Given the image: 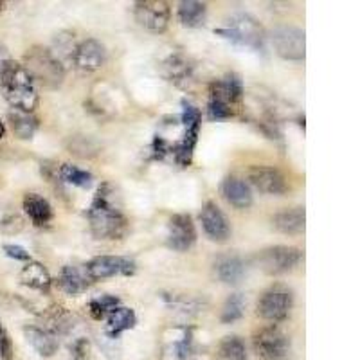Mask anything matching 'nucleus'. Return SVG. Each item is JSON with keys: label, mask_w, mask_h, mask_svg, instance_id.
Here are the masks:
<instances>
[{"label": "nucleus", "mask_w": 360, "mask_h": 360, "mask_svg": "<svg viewBox=\"0 0 360 360\" xmlns=\"http://www.w3.org/2000/svg\"><path fill=\"white\" fill-rule=\"evenodd\" d=\"M186 131L182 135V139L175 144L173 148V155L175 160L180 166H189L193 160V152H195V146H197L198 141V130H200V124H191V127H184Z\"/></svg>", "instance_id": "nucleus-28"}, {"label": "nucleus", "mask_w": 360, "mask_h": 360, "mask_svg": "<svg viewBox=\"0 0 360 360\" xmlns=\"http://www.w3.org/2000/svg\"><path fill=\"white\" fill-rule=\"evenodd\" d=\"M221 195L233 207L247 209L252 205V191L245 180L238 176H227L221 184Z\"/></svg>", "instance_id": "nucleus-16"}, {"label": "nucleus", "mask_w": 360, "mask_h": 360, "mask_svg": "<svg viewBox=\"0 0 360 360\" xmlns=\"http://www.w3.org/2000/svg\"><path fill=\"white\" fill-rule=\"evenodd\" d=\"M197 242V229L189 214H175L168 224V245L173 250L186 252Z\"/></svg>", "instance_id": "nucleus-13"}, {"label": "nucleus", "mask_w": 360, "mask_h": 360, "mask_svg": "<svg viewBox=\"0 0 360 360\" xmlns=\"http://www.w3.org/2000/svg\"><path fill=\"white\" fill-rule=\"evenodd\" d=\"M24 227V220L13 207L0 204V233L2 234H17Z\"/></svg>", "instance_id": "nucleus-33"}, {"label": "nucleus", "mask_w": 360, "mask_h": 360, "mask_svg": "<svg viewBox=\"0 0 360 360\" xmlns=\"http://www.w3.org/2000/svg\"><path fill=\"white\" fill-rule=\"evenodd\" d=\"M137 324V315L131 308L117 307L107 317V335L110 339H119L121 333L128 332Z\"/></svg>", "instance_id": "nucleus-25"}, {"label": "nucleus", "mask_w": 360, "mask_h": 360, "mask_svg": "<svg viewBox=\"0 0 360 360\" xmlns=\"http://www.w3.org/2000/svg\"><path fill=\"white\" fill-rule=\"evenodd\" d=\"M166 153H169L168 143H166L162 137H159V135H157L155 141H153V157H155V159H164V155H166Z\"/></svg>", "instance_id": "nucleus-37"}, {"label": "nucleus", "mask_w": 360, "mask_h": 360, "mask_svg": "<svg viewBox=\"0 0 360 360\" xmlns=\"http://www.w3.org/2000/svg\"><path fill=\"white\" fill-rule=\"evenodd\" d=\"M22 207H24V213L27 214L29 220L33 221V225H37V227H44L54 217L53 207L47 202V198H44L38 193H27L22 200Z\"/></svg>", "instance_id": "nucleus-20"}, {"label": "nucleus", "mask_w": 360, "mask_h": 360, "mask_svg": "<svg viewBox=\"0 0 360 360\" xmlns=\"http://www.w3.org/2000/svg\"><path fill=\"white\" fill-rule=\"evenodd\" d=\"M195 355V344H193L191 330L182 328L179 330V335L168 340L164 348V359L166 360H191Z\"/></svg>", "instance_id": "nucleus-24"}, {"label": "nucleus", "mask_w": 360, "mask_h": 360, "mask_svg": "<svg viewBox=\"0 0 360 360\" xmlns=\"http://www.w3.org/2000/svg\"><path fill=\"white\" fill-rule=\"evenodd\" d=\"M20 283L24 287L33 288V290L47 294L53 285V278H51L49 270L45 269L40 262H27L24 269L20 270Z\"/></svg>", "instance_id": "nucleus-19"}, {"label": "nucleus", "mask_w": 360, "mask_h": 360, "mask_svg": "<svg viewBox=\"0 0 360 360\" xmlns=\"http://www.w3.org/2000/svg\"><path fill=\"white\" fill-rule=\"evenodd\" d=\"M137 266L135 262L124 256H98L85 265V272L90 281L115 278V276H134Z\"/></svg>", "instance_id": "nucleus-9"}, {"label": "nucleus", "mask_w": 360, "mask_h": 360, "mask_svg": "<svg viewBox=\"0 0 360 360\" xmlns=\"http://www.w3.org/2000/svg\"><path fill=\"white\" fill-rule=\"evenodd\" d=\"M254 353L262 360H287L290 356L292 344L288 335L278 326L262 328L252 339Z\"/></svg>", "instance_id": "nucleus-5"}, {"label": "nucleus", "mask_w": 360, "mask_h": 360, "mask_svg": "<svg viewBox=\"0 0 360 360\" xmlns=\"http://www.w3.org/2000/svg\"><path fill=\"white\" fill-rule=\"evenodd\" d=\"M4 135H6V127H4V123L0 121V139H2Z\"/></svg>", "instance_id": "nucleus-39"}, {"label": "nucleus", "mask_w": 360, "mask_h": 360, "mask_svg": "<svg viewBox=\"0 0 360 360\" xmlns=\"http://www.w3.org/2000/svg\"><path fill=\"white\" fill-rule=\"evenodd\" d=\"M4 252L8 258L17 259V262H31V256H29L27 250L20 245H4Z\"/></svg>", "instance_id": "nucleus-36"}, {"label": "nucleus", "mask_w": 360, "mask_h": 360, "mask_svg": "<svg viewBox=\"0 0 360 360\" xmlns=\"http://www.w3.org/2000/svg\"><path fill=\"white\" fill-rule=\"evenodd\" d=\"M272 45L276 53L285 60L299 62L307 56V37L304 31L294 25H281L272 31Z\"/></svg>", "instance_id": "nucleus-7"}, {"label": "nucleus", "mask_w": 360, "mask_h": 360, "mask_svg": "<svg viewBox=\"0 0 360 360\" xmlns=\"http://www.w3.org/2000/svg\"><path fill=\"white\" fill-rule=\"evenodd\" d=\"M233 103H231L227 90H225L221 79L211 83L209 86V103H207V114L209 119H227L233 115Z\"/></svg>", "instance_id": "nucleus-21"}, {"label": "nucleus", "mask_w": 360, "mask_h": 360, "mask_svg": "<svg viewBox=\"0 0 360 360\" xmlns=\"http://www.w3.org/2000/svg\"><path fill=\"white\" fill-rule=\"evenodd\" d=\"M24 335L25 340L31 344V348L40 356H45V359L53 356L58 352V348H60L56 335L53 332H49V330H44V328L25 326Z\"/></svg>", "instance_id": "nucleus-18"}, {"label": "nucleus", "mask_w": 360, "mask_h": 360, "mask_svg": "<svg viewBox=\"0 0 360 360\" xmlns=\"http://www.w3.org/2000/svg\"><path fill=\"white\" fill-rule=\"evenodd\" d=\"M0 90L11 108L33 112L38 105L37 83L22 63L9 62L0 74Z\"/></svg>", "instance_id": "nucleus-2"}, {"label": "nucleus", "mask_w": 360, "mask_h": 360, "mask_svg": "<svg viewBox=\"0 0 360 360\" xmlns=\"http://www.w3.org/2000/svg\"><path fill=\"white\" fill-rule=\"evenodd\" d=\"M9 62H11V56H9L8 49H6L4 45H0V74H2V70L6 69Z\"/></svg>", "instance_id": "nucleus-38"}, {"label": "nucleus", "mask_w": 360, "mask_h": 360, "mask_svg": "<svg viewBox=\"0 0 360 360\" xmlns=\"http://www.w3.org/2000/svg\"><path fill=\"white\" fill-rule=\"evenodd\" d=\"M90 231L99 240H119L127 231V217L115 205L110 184L99 186L94 200L86 209Z\"/></svg>", "instance_id": "nucleus-1"}, {"label": "nucleus", "mask_w": 360, "mask_h": 360, "mask_svg": "<svg viewBox=\"0 0 360 360\" xmlns=\"http://www.w3.org/2000/svg\"><path fill=\"white\" fill-rule=\"evenodd\" d=\"M74 67L82 72H94L107 63V49L101 41L89 38L76 45L72 54Z\"/></svg>", "instance_id": "nucleus-11"}, {"label": "nucleus", "mask_w": 360, "mask_h": 360, "mask_svg": "<svg viewBox=\"0 0 360 360\" xmlns=\"http://www.w3.org/2000/svg\"><path fill=\"white\" fill-rule=\"evenodd\" d=\"M303 256V250L297 249V247L276 245L262 250L256 259L266 274H285L294 266H297Z\"/></svg>", "instance_id": "nucleus-8"}, {"label": "nucleus", "mask_w": 360, "mask_h": 360, "mask_svg": "<svg viewBox=\"0 0 360 360\" xmlns=\"http://www.w3.org/2000/svg\"><path fill=\"white\" fill-rule=\"evenodd\" d=\"M119 303H121V301H119V297H115V295H99V297H94L89 303V311L90 315H92V319H107L108 315L119 307Z\"/></svg>", "instance_id": "nucleus-32"}, {"label": "nucleus", "mask_w": 360, "mask_h": 360, "mask_svg": "<svg viewBox=\"0 0 360 360\" xmlns=\"http://www.w3.org/2000/svg\"><path fill=\"white\" fill-rule=\"evenodd\" d=\"M276 229L283 234H301L304 233V224H307V213L304 207L285 209L281 213L272 218Z\"/></svg>", "instance_id": "nucleus-23"}, {"label": "nucleus", "mask_w": 360, "mask_h": 360, "mask_svg": "<svg viewBox=\"0 0 360 360\" xmlns=\"http://www.w3.org/2000/svg\"><path fill=\"white\" fill-rule=\"evenodd\" d=\"M2 9H4V2H0V11H2Z\"/></svg>", "instance_id": "nucleus-40"}, {"label": "nucleus", "mask_w": 360, "mask_h": 360, "mask_svg": "<svg viewBox=\"0 0 360 360\" xmlns=\"http://www.w3.org/2000/svg\"><path fill=\"white\" fill-rule=\"evenodd\" d=\"M56 285L67 295H79L90 287V279L85 269H79L76 265H65L58 276Z\"/></svg>", "instance_id": "nucleus-17"}, {"label": "nucleus", "mask_w": 360, "mask_h": 360, "mask_svg": "<svg viewBox=\"0 0 360 360\" xmlns=\"http://www.w3.org/2000/svg\"><path fill=\"white\" fill-rule=\"evenodd\" d=\"M245 311V297L242 294H231L225 299L224 308H221L220 319L224 324H233L243 317Z\"/></svg>", "instance_id": "nucleus-31"}, {"label": "nucleus", "mask_w": 360, "mask_h": 360, "mask_svg": "<svg viewBox=\"0 0 360 360\" xmlns=\"http://www.w3.org/2000/svg\"><path fill=\"white\" fill-rule=\"evenodd\" d=\"M176 17H179L180 24L186 27H200L205 24L207 6L204 2H197V0H184L179 4Z\"/></svg>", "instance_id": "nucleus-26"}, {"label": "nucleus", "mask_w": 360, "mask_h": 360, "mask_svg": "<svg viewBox=\"0 0 360 360\" xmlns=\"http://www.w3.org/2000/svg\"><path fill=\"white\" fill-rule=\"evenodd\" d=\"M0 360H13V344L2 323H0Z\"/></svg>", "instance_id": "nucleus-35"}, {"label": "nucleus", "mask_w": 360, "mask_h": 360, "mask_svg": "<svg viewBox=\"0 0 360 360\" xmlns=\"http://www.w3.org/2000/svg\"><path fill=\"white\" fill-rule=\"evenodd\" d=\"M214 274L225 285H236L242 281L243 274H245V263L240 256L225 254L214 262Z\"/></svg>", "instance_id": "nucleus-22"}, {"label": "nucleus", "mask_w": 360, "mask_h": 360, "mask_svg": "<svg viewBox=\"0 0 360 360\" xmlns=\"http://www.w3.org/2000/svg\"><path fill=\"white\" fill-rule=\"evenodd\" d=\"M250 184L265 195H285L288 191L287 179L278 168L270 166H252L247 173Z\"/></svg>", "instance_id": "nucleus-12"}, {"label": "nucleus", "mask_w": 360, "mask_h": 360, "mask_svg": "<svg viewBox=\"0 0 360 360\" xmlns=\"http://www.w3.org/2000/svg\"><path fill=\"white\" fill-rule=\"evenodd\" d=\"M9 123H11L13 131L17 135L18 139H33V135L38 130V119L34 117L33 112H24L11 108L8 114Z\"/></svg>", "instance_id": "nucleus-27"}, {"label": "nucleus", "mask_w": 360, "mask_h": 360, "mask_svg": "<svg viewBox=\"0 0 360 360\" xmlns=\"http://www.w3.org/2000/svg\"><path fill=\"white\" fill-rule=\"evenodd\" d=\"M162 74L176 86H186L193 79V65L184 54H172L164 60Z\"/></svg>", "instance_id": "nucleus-15"}, {"label": "nucleus", "mask_w": 360, "mask_h": 360, "mask_svg": "<svg viewBox=\"0 0 360 360\" xmlns=\"http://www.w3.org/2000/svg\"><path fill=\"white\" fill-rule=\"evenodd\" d=\"M27 72L31 74V78L34 83H41L44 86H58L63 79V65L56 60L51 49H44V47H33L29 51L27 56Z\"/></svg>", "instance_id": "nucleus-4"}, {"label": "nucleus", "mask_w": 360, "mask_h": 360, "mask_svg": "<svg viewBox=\"0 0 360 360\" xmlns=\"http://www.w3.org/2000/svg\"><path fill=\"white\" fill-rule=\"evenodd\" d=\"M200 221H202V229L207 234L209 240L213 242L224 243L227 242V238L231 236V225L227 217L221 213V209L218 207L214 202H207L204 205L200 213Z\"/></svg>", "instance_id": "nucleus-14"}, {"label": "nucleus", "mask_w": 360, "mask_h": 360, "mask_svg": "<svg viewBox=\"0 0 360 360\" xmlns=\"http://www.w3.org/2000/svg\"><path fill=\"white\" fill-rule=\"evenodd\" d=\"M294 307V294L290 288L276 285L262 295L258 303V315L270 323H281L288 317Z\"/></svg>", "instance_id": "nucleus-6"}, {"label": "nucleus", "mask_w": 360, "mask_h": 360, "mask_svg": "<svg viewBox=\"0 0 360 360\" xmlns=\"http://www.w3.org/2000/svg\"><path fill=\"white\" fill-rule=\"evenodd\" d=\"M134 15L135 20L144 29L152 33H164L168 29L172 9L162 0H144V2H135Z\"/></svg>", "instance_id": "nucleus-10"}, {"label": "nucleus", "mask_w": 360, "mask_h": 360, "mask_svg": "<svg viewBox=\"0 0 360 360\" xmlns=\"http://www.w3.org/2000/svg\"><path fill=\"white\" fill-rule=\"evenodd\" d=\"M214 34L233 41L236 45L250 47V49H263L265 44V31L256 18L245 13H238L227 20L220 29H214Z\"/></svg>", "instance_id": "nucleus-3"}, {"label": "nucleus", "mask_w": 360, "mask_h": 360, "mask_svg": "<svg viewBox=\"0 0 360 360\" xmlns=\"http://www.w3.org/2000/svg\"><path fill=\"white\" fill-rule=\"evenodd\" d=\"M58 175H60V179H62L63 182H67V184L76 186V188L82 189L90 188V186H92V180H94L92 173L85 172V169L78 168V166H74V164H63V166H60Z\"/></svg>", "instance_id": "nucleus-30"}, {"label": "nucleus", "mask_w": 360, "mask_h": 360, "mask_svg": "<svg viewBox=\"0 0 360 360\" xmlns=\"http://www.w3.org/2000/svg\"><path fill=\"white\" fill-rule=\"evenodd\" d=\"M221 83H224L225 90H227V96H229V99L233 105H236V103L242 101L243 85H242V79H240V76H238V74H234V72L227 74V76L221 79Z\"/></svg>", "instance_id": "nucleus-34"}, {"label": "nucleus", "mask_w": 360, "mask_h": 360, "mask_svg": "<svg viewBox=\"0 0 360 360\" xmlns=\"http://www.w3.org/2000/svg\"><path fill=\"white\" fill-rule=\"evenodd\" d=\"M214 360H247V348L243 340L236 335L225 337L217 348Z\"/></svg>", "instance_id": "nucleus-29"}]
</instances>
